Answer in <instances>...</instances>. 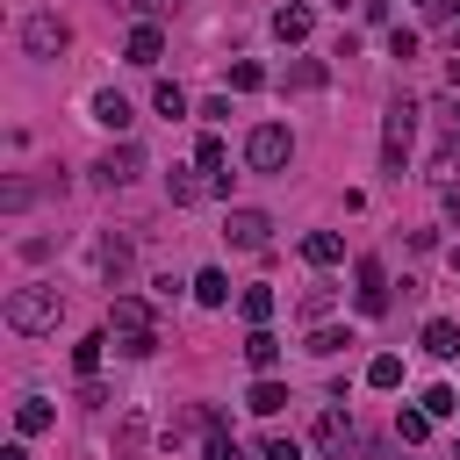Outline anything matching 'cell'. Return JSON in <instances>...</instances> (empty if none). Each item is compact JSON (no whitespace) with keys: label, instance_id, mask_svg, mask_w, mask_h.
Wrapping results in <instances>:
<instances>
[{"label":"cell","instance_id":"1","mask_svg":"<svg viewBox=\"0 0 460 460\" xmlns=\"http://www.w3.org/2000/svg\"><path fill=\"white\" fill-rule=\"evenodd\" d=\"M108 338H115L122 359H151V352H158V316H151V302H144V295H115V302H108Z\"/></svg>","mask_w":460,"mask_h":460},{"label":"cell","instance_id":"2","mask_svg":"<svg viewBox=\"0 0 460 460\" xmlns=\"http://www.w3.org/2000/svg\"><path fill=\"white\" fill-rule=\"evenodd\" d=\"M58 316H65V295H58L50 280H29V288H14V295H7V331H22V338L58 331Z\"/></svg>","mask_w":460,"mask_h":460},{"label":"cell","instance_id":"3","mask_svg":"<svg viewBox=\"0 0 460 460\" xmlns=\"http://www.w3.org/2000/svg\"><path fill=\"white\" fill-rule=\"evenodd\" d=\"M410 137H417V101H395L388 122H381V172H388V180H402V165H410Z\"/></svg>","mask_w":460,"mask_h":460},{"label":"cell","instance_id":"4","mask_svg":"<svg viewBox=\"0 0 460 460\" xmlns=\"http://www.w3.org/2000/svg\"><path fill=\"white\" fill-rule=\"evenodd\" d=\"M288 158H295V137H288L280 122H259V129L244 137V165H252V172H288Z\"/></svg>","mask_w":460,"mask_h":460},{"label":"cell","instance_id":"5","mask_svg":"<svg viewBox=\"0 0 460 460\" xmlns=\"http://www.w3.org/2000/svg\"><path fill=\"white\" fill-rule=\"evenodd\" d=\"M223 237H230L237 252H266V237H273V216H266V208H230V216H223Z\"/></svg>","mask_w":460,"mask_h":460},{"label":"cell","instance_id":"6","mask_svg":"<svg viewBox=\"0 0 460 460\" xmlns=\"http://www.w3.org/2000/svg\"><path fill=\"white\" fill-rule=\"evenodd\" d=\"M65 43H72V29H65L58 14H29V22H22V50H29V58H58Z\"/></svg>","mask_w":460,"mask_h":460},{"label":"cell","instance_id":"7","mask_svg":"<svg viewBox=\"0 0 460 460\" xmlns=\"http://www.w3.org/2000/svg\"><path fill=\"white\" fill-rule=\"evenodd\" d=\"M137 172H144V151H137V144H115V151L93 158V180H101V187H129Z\"/></svg>","mask_w":460,"mask_h":460},{"label":"cell","instance_id":"8","mask_svg":"<svg viewBox=\"0 0 460 460\" xmlns=\"http://www.w3.org/2000/svg\"><path fill=\"white\" fill-rule=\"evenodd\" d=\"M352 280H359V288H352V295H359V316H381V309H388V266H381V259H359Z\"/></svg>","mask_w":460,"mask_h":460},{"label":"cell","instance_id":"9","mask_svg":"<svg viewBox=\"0 0 460 460\" xmlns=\"http://www.w3.org/2000/svg\"><path fill=\"white\" fill-rule=\"evenodd\" d=\"M93 122H101V129H115V137H122V129H129V122H137V108H129V101H122V93H115V86H101V93H93Z\"/></svg>","mask_w":460,"mask_h":460},{"label":"cell","instance_id":"10","mask_svg":"<svg viewBox=\"0 0 460 460\" xmlns=\"http://www.w3.org/2000/svg\"><path fill=\"white\" fill-rule=\"evenodd\" d=\"M309 29H316V14H309L302 0H288V7H273V36H280V43H302Z\"/></svg>","mask_w":460,"mask_h":460},{"label":"cell","instance_id":"11","mask_svg":"<svg viewBox=\"0 0 460 460\" xmlns=\"http://www.w3.org/2000/svg\"><path fill=\"white\" fill-rule=\"evenodd\" d=\"M50 424H58V410H50L43 395H22V402H14V431H22V438H36V431H50Z\"/></svg>","mask_w":460,"mask_h":460},{"label":"cell","instance_id":"12","mask_svg":"<svg viewBox=\"0 0 460 460\" xmlns=\"http://www.w3.org/2000/svg\"><path fill=\"white\" fill-rule=\"evenodd\" d=\"M122 50H129V65H158V50H165V36H158V22H137Z\"/></svg>","mask_w":460,"mask_h":460},{"label":"cell","instance_id":"13","mask_svg":"<svg viewBox=\"0 0 460 460\" xmlns=\"http://www.w3.org/2000/svg\"><path fill=\"white\" fill-rule=\"evenodd\" d=\"M302 259H309V266H338V259H345V237H338V230H309V237H302Z\"/></svg>","mask_w":460,"mask_h":460},{"label":"cell","instance_id":"14","mask_svg":"<svg viewBox=\"0 0 460 460\" xmlns=\"http://www.w3.org/2000/svg\"><path fill=\"white\" fill-rule=\"evenodd\" d=\"M129 259H137V252H129V237H115V230H108V237H101V273H108L115 288L129 280Z\"/></svg>","mask_w":460,"mask_h":460},{"label":"cell","instance_id":"15","mask_svg":"<svg viewBox=\"0 0 460 460\" xmlns=\"http://www.w3.org/2000/svg\"><path fill=\"white\" fill-rule=\"evenodd\" d=\"M424 352H431V359H460V323L431 316V323H424Z\"/></svg>","mask_w":460,"mask_h":460},{"label":"cell","instance_id":"16","mask_svg":"<svg viewBox=\"0 0 460 460\" xmlns=\"http://www.w3.org/2000/svg\"><path fill=\"white\" fill-rule=\"evenodd\" d=\"M244 359H252V374H273V367H280V338L259 323V331L244 338Z\"/></svg>","mask_w":460,"mask_h":460},{"label":"cell","instance_id":"17","mask_svg":"<svg viewBox=\"0 0 460 460\" xmlns=\"http://www.w3.org/2000/svg\"><path fill=\"white\" fill-rule=\"evenodd\" d=\"M201 438H208V446H201V460H244V453H237V438L223 431V417H216V410L201 417Z\"/></svg>","mask_w":460,"mask_h":460},{"label":"cell","instance_id":"18","mask_svg":"<svg viewBox=\"0 0 460 460\" xmlns=\"http://www.w3.org/2000/svg\"><path fill=\"white\" fill-rule=\"evenodd\" d=\"M280 402H288V388H280L273 374H259V381H252V395H244V410H252V417H273Z\"/></svg>","mask_w":460,"mask_h":460},{"label":"cell","instance_id":"19","mask_svg":"<svg viewBox=\"0 0 460 460\" xmlns=\"http://www.w3.org/2000/svg\"><path fill=\"white\" fill-rule=\"evenodd\" d=\"M345 438H352V417H345V410H323V417H316V446H323V453H345Z\"/></svg>","mask_w":460,"mask_h":460},{"label":"cell","instance_id":"20","mask_svg":"<svg viewBox=\"0 0 460 460\" xmlns=\"http://www.w3.org/2000/svg\"><path fill=\"white\" fill-rule=\"evenodd\" d=\"M323 79H331V65H323V58H295V65H288V86H295V93H316Z\"/></svg>","mask_w":460,"mask_h":460},{"label":"cell","instance_id":"21","mask_svg":"<svg viewBox=\"0 0 460 460\" xmlns=\"http://www.w3.org/2000/svg\"><path fill=\"white\" fill-rule=\"evenodd\" d=\"M201 194H208V180H194V172H165V201H172V208H194Z\"/></svg>","mask_w":460,"mask_h":460},{"label":"cell","instance_id":"22","mask_svg":"<svg viewBox=\"0 0 460 460\" xmlns=\"http://www.w3.org/2000/svg\"><path fill=\"white\" fill-rule=\"evenodd\" d=\"M194 302L223 309V302H230V273H216V266H208V273H194Z\"/></svg>","mask_w":460,"mask_h":460},{"label":"cell","instance_id":"23","mask_svg":"<svg viewBox=\"0 0 460 460\" xmlns=\"http://www.w3.org/2000/svg\"><path fill=\"white\" fill-rule=\"evenodd\" d=\"M237 316H244V323L259 331V323L273 316V288H244V295H237Z\"/></svg>","mask_w":460,"mask_h":460},{"label":"cell","instance_id":"24","mask_svg":"<svg viewBox=\"0 0 460 460\" xmlns=\"http://www.w3.org/2000/svg\"><path fill=\"white\" fill-rule=\"evenodd\" d=\"M367 388H402V359L395 352H374L367 359Z\"/></svg>","mask_w":460,"mask_h":460},{"label":"cell","instance_id":"25","mask_svg":"<svg viewBox=\"0 0 460 460\" xmlns=\"http://www.w3.org/2000/svg\"><path fill=\"white\" fill-rule=\"evenodd\" d=\"M151 108H158V115H172V122H180V115H187V93H180V86H172V79H158V86H151Z\"/></svg>","mask_w":460,"mask_h":460},{"label":"cell","instance_id":"26","mask_svg":"<svg viewBox=\"0 0 460 460\" xmlns=\"http://www.w3.org/2000/svg\"><path fill=\"white\" fill-rule=\"evenodd\" d=\"M101 352H108V331L79 338V345H72V367H79V374H93V367H101Z\"/></svg>","mask_w":460,"mask_h":460},{"label":"cell","instance_id":"27","mask_svg":"<svg viewBox=\"0 0 460 460\" xmlns=\"http://www.w3.org/2000/svg\"><path fill=\"white\" fill-rule=\"evenodd\" d=\"M230 86H237V93H259V86H266V65L237 58V65H230Z\"/></svg>","mask_w":460,"mask_h":460},{"label":"cell","instance_id":"28","mask_svg":"<svg viewBox=\"0 0 460 460\" xmlns=\"http://www.w3.org/2000/svg\"><path fill=\"white\" fill-rule=\"evenodd\" d=\"M194 165L216 180V172H223V137H201V144H194Z\"/></svg>","mask_w":460,"mask_h":460},{"label":"cell","instance_id":"29","mask_svg":"<svg viewBox=\"0 0 460 460\" xmlns=\"http://www.w3.org/2000/svg\"><path fill=\"white\" fill-rule=\"evenodd\" d=\"M29 201H36V187H29V180H7V187H0V208H7V216H22Z\"/></svg>","mask_w":460,"mask_h":460},{"label":"cell","instance_id":"30","mask_svg":"<svg viewBox=\"0 0 460 460\" xmlns=\"http://www.w3.org/2000/svg\"><path fill=\"white\" fill-rule=\"evenodd\" d=\"M424 410H431V417H460V395L438 381V388H424Z\"/></svg>","mask_w":460,"mask_h":460},{"label":"cell","instance_id":"31","mask_svg":"<svg viewBox=\"0 0 460 460\" xmlns=\"http://www.w3.org/2000/svg\"><path fill=\"white\" fill-rule=\"evenodd\" d=\"M424 431H431V410H402V417H395V438H410V446H417Z\"/></svg>","mask_w":460,"mask_h":460},{"label":"cell","instance_id":"32","mask_svg":"<svg viewBox=\"0 0 460 460\" xmlns=\"http://www.w3.org/2000/svg\"><path fill=\"white\" fill-rule=\"evenodd\" d=\"M345 345H352L345 331H316V338H309V352H316V359H331V352H345Z\"/></svg>","mask_w":460,"mask_h":460},{"label":"cell","instance_id":"33","mask_svg":"<svg viewBox=\"0 0 460 460\" xmlns=\"http://www.w3.org/2000/svg\"><path fill=\"white\" fill-rule=\"evenodd\" d=\"M115 7H122V14H144V22H151V14H172L180 0H115Z\"/></svg>","mask_w":460,"mask_h":460},{"label":"cell","instance_id":"34","mask_svg":"<svg viewBox=\"0 0 460 460\" xmlns=\"http://www.w3.org/2000/svg\"><path fill=\"white\" fill-rule=\"evenodd\" d=\"M388 50L410 65V58H417V29H388Z\"/></svg>","mask_w":460,"mask_h":460},{"label":"cell","instance_id":"35","mask_svg":"<svg viewBox=\"0 0 460 460\" xmlns=\"http://www.w3.org/2000/svg\"><path fill=\"white\" fill-rule=\"evenodd\" d=\"M302 316H331V288H309L302 295Z\"/></svg>","mask_w":460,"mask_h":460},{"label":"cell","instance_id":"36","mask_svg":"<svg viewBox=\"0 0 460 460\" xmlns=\"http://www.w3.org/2000/svg\"><path fill=\"white\" fill-rule=\"evenodd\" d=\"M266 460H302V446L295 438H266Z\"/></svg>","mask_w":460,"mask_h":460},{"label":"cell","instance_id":"37","mask_svg":"<svg viewBox=\"0 0 460 460\" xmlns=\"http://www.w3.org/2000/svg\"><path fill=\"white\" fill-rule=\"evenodd\" d=\"M0 460H29V446H22V438H14V446H0Z\"/></svg>","mask_w":460,"mask_h":460},{"label":"cell","instance_id":"38","mask_svg":"<svg viewBox=\"0 0 460 460\" xmlns=\"http://www.w3.org/2000/svg\"><path fill=\"white\" fill-rule=\"evenodd\" d=\"M417 7H424V14H446V0H417Z\"/></svg>","mask_w":460,"mask_h":460},{"label":"cell","instance_id":"39","mask_svg":"<svg viewBox=\"0 0 460 460\" xmlns=\"http://www.w3.org/2000/svg\"><path fill=\"white\" fill-rule=\"evenodd\" d=\"M453 137H460V108H453Z\"/></svg>","mask_w":460,"mask_h":460},{"label":"cell","instance_id":"40","mask_svg":"<svg viewBox=\"0 0 460 460\" xmlns=\"http://www.w3.org/2000/svg\"><path fill=\"white\" fill-rule=\"evenodd\" d=\"M453 36H460V29H453Z\"/></svg>","mask_w":460,"mask_h":460}]
</instances>
